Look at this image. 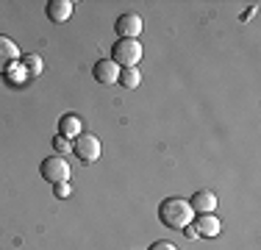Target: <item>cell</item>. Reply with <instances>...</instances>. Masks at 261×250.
Segmentation results:
<instances>
[{
	"mask_svg": "<svg viewBox=\"0 0 261 250\" xmlns=\"http://www.w3.org/2000/svg\"><path fill=\"white\" fill-rule=\"evenodd\" d=\"M184 234H186V239H197V231H195V225H186V228H184Z\"/></svg>",
	"mask_w": 261,
	"mask_h": 250,
	"instance_id": "17",
	"label": "cell"
},
{
	"mask_svg": "<svg viewBox=\"0 0 261 250\" xmlns=\"http://www.w3.org/2000/svg\"><path fill=\"white\" fill-rule=\"evenodd\" d=\"M189 206H192V211H195V214H211V211L217 209V195L211 189H200V192H195V195H192Z\"/></svg>",
	"mask_w": 261,
	"mask_h": 250,
	"instance_id": "7",
	"label": "cell"
},
{
	"mask_svg": "<svg viewBox=\"0 0 261 250\" xmlns=\"http://www.w3.org/2000/svg\"><path fill=\"white\" fill-rule=\"evenodd\" d=\"M92 75H95L97 84H117V81H120V67L111 59H100L92 67Z\"/></svg>",
	"mask_w": 261,
	"mask_h": 250,
	"instance_id": "6",
	"label": "cell"
},
{
	"mask_svg": "<svg viewBox=\"0 0 261 250\" xmlns=\"http://www.w3.org/2000/svg\"><path fill=\"white\" fill-rule=\"evenodd\" d=\"M195 231H197V236H217L222 231V222L214 217V211L211 214H197Z\"/></svg>",
	"mask_w": 261,
	"mask_h": 250,
	"instance_id": "10",
	"label": "cell"
},
{
	"mask_svg": "<svg viewBox=\"0 0 261 250\" xmlns=\"http://www.w3.org/2000/svg\"><path fill=\"white\" fill-rule=\"evenodd\" d=\"M70 192H72L70 181H61V184H56V197H70Z\"/></svg>",
	"mask_w": 261,
	"mask_h": 250,
	"instance_id": "15",
	"label": "cell"
},
{
	"mask_svg": "<svg viewBox=\"0 0 261 250\" xmlns=\"http://www.w3.org/2000/svg\"><path fill=\"white\" fill-rule=\"evenodd\" d=\"M120 84L125 86V89H136V86L142 84V72L136 70V67H125V70H120Z\"/></svg>",
	"mask_w": 261,
	"mask_h": 250,
	"instance_id": "13",
	"label": "cell"
},
{
	"mask_svg": "<svg viewBox=\"0 0 261 250\" xmlns=\"http://www.w3.org/2000/svg\"><path fill=\"white\" fill-rule=\"evenodd\" d=\"M114 31L120 34V39H136L142 34V17L128 11V14H120L114 22Z\"/></svg>",
	"mask_w": 261,
	"mask_h": 250,
	"instance_id": "5",
	"label": "cell"
},
{
	"mask_svg": "<svg viewBox=\"0 0 261 250\" xmlns=\"http://www.w3.org/2000/svg\"><path fill=\"white\" fill-rule=\"evenodd\" d=\"M150 250H178V247L170 245V242H156V245H150Z\"/></svg>",
	"mask_w": 261,
	"mask_h": 250,
	"instance_id": "16",
	"label": "cell"
},
{
	"mask_svg": "<svg viewBox=\"0 0 261 250\" xmlns=\"http://www.w3.org/2000/svg\"><path fill=\"white\" fill-rule=\"evenodd\" d=\"M47 17H50V22H56V25L67 22L72 17V3L70 0H50V3H47Z\"/></svg>",
	"mask_w": 261,
	"mask_h": 250,
	"instance_id": "9",
	"label": "cell"
},
{
	"mask_svg": "<svg viewBox=\"0 0 261 250\" xmlns=\"http://www.w3.org/2000/svg\"><path fill=\"white\" fill-rule=\"evenodd\" d=\"M75 153H78V159L84 161V164H92V161H97V159H100V153H103L100 139H97L95 134L78 136V139H75Z\"/></svg>",
	"mask_w": 261,
	"mask_h": 250,
	"instance_id": "4",
	"label": "cell"
},
{
	"mask_svg": "<svg viewBox=\"0 0 261 250\" xmlns=\"http://www.w3.org/2000/svg\"><path fill=\"white\" fill-rule=\"evenodd\" d=\"M142 59V45L136 39H120L114 47H111V61L117 67H136V61Z\"/></svg>",
	"mask_w": 261,
	"mask_h": 250,
	"instance_id": "2",
	"label": "cell"
},
{
	"mask_svg": "<svg viewBox=\"0 0 261 250\" xmlns=\"http://www.w3.org/2000/svg\"><path fill=\"white\" fill-rule=\"evenodd\" d=\"M14 61H20V47L14 45V39L0 34V72H9Z\"/></svg>",
	"mask_w": 261,
	"mask_h": 250,
	"instance_id": "8",
	"label": "cell"
},
{
	"mask_svg": "<svg viewBox=\"0 0 261 250\" xmlns=\"http://www.w3.org/2000/svg\"><path fill=\"white\" fill-rule=\"evenodd\" d=\"M59 136L64 139H72V136H81V117L75 114H64L59 120Z\"/></svg>",
	"mask_w": 261,
	"mask_h": 250,
	"instance_id": "11",
	"label": "cell"
},
{
	"mask_svg": "<svg viewBox=\"0 0 261 250\" xmlns=\"http://www.w3.org/2000/svg\"><path fill=\"white\" fill-rule=\"evenodd\" d=\"M53 150H56V156H67L72 150V145H70V139H64V136H56V139H53Z\"/></svg>",
	"mask_w": 261,
	"mask_h": 250,
	"instance_id": "14",
	"label": "cell"
},
{
	"mask_svg": "<svg viewBox=\"0 0 261 250\" xmlns=\"http://www.w3.org/2000/svg\"><path fill=\"white\" fill-rule=\"evenodd\" d=\"M192 217H195V211H192L189 200H181V197H167L164 203L159 206V220L164 222L167 228H172V231L192 225Z\"/></svg>",
	"mask_w": 261,
	"mask_h": 250,
	"instance_id": "1",
	"label": "cell"
},
{
	"mask_svg": "<svg viewBox=\"0 0 261 250\" xmlns=\"http://www.w3.org/2000/svg\"><path fill=\"white\" fill-rule=\"evenodd\" d=\"M42 178L50 181V184H61V181H70V164H67L64 156H47L39 167Z\"/></svg>",
	"mask_w": 261,
	"mask_h": 250,
	"instance_id": "3",
	"label": "cell"
},
{
	"mask_svg": "<svg viewBox=\"0 0 261 250\" xmlns=\"http://www.w3.org/2000/svg\"><path fill=\"white\" fill-rule=\"evenodd\" d=\"M20 61H22V70H25L28 75H39V72H45V61H42V56H39V53H22V56H20Z\"/></svg>",
	"mask_w": 261,
	"mask_h": 250,
	"instance_id": "12",
	"label": "cell"
}]
</instances>
